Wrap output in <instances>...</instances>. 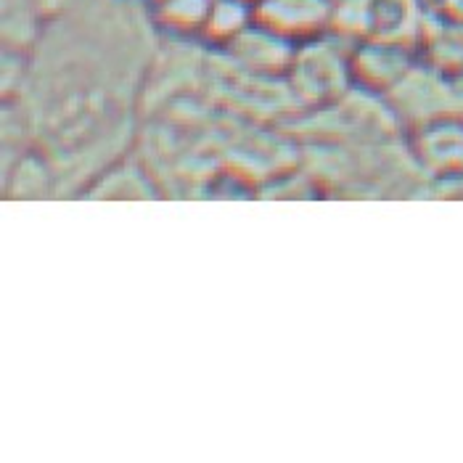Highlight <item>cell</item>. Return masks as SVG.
<instances>
[{
	"mask_svg": "<svg viewBox=\"0 0 463 463\" xmlns=\"http://www.w3.org/2000/svg\"><path fill=\"white\" fill-rule=\"evenodd\" d=\"M251 22H254V5L247 0H213L204 35L228 45L233 37L241 35Z\"/></svg>",
	"mask_w": 463,
	"mask_h": 463,
	"instance_id": "obj_7",
	"label": "cell"
},
{
	"mask_svg": "<svg viewBox=\"0 0 463 463\" xmlns=\"http://www.w3.org/2000/svg\"><path fill=\"white\" fill-rule=\"evenodd\" d=\"M353 70L371 85L390 88V85H397L411 71V67L405 59V45L371 40L357 53H353Z\"/></svg>",
	"mask_w": 463,
	"mask_h": 463,
	"instance_id": "obj_5",
	"label": "cell"
},
{
	"mask_svg": "<svg viewBox=\"0 0 463 463\" xmlns=\"http://www.w3.org/2000/svg\"><path fill=\"white\" fill-rule=\"evenodd\" d=\"M156 3H159V0H156Z\"/></svg>",
	"mask_w": 463,
	"mask_h": 463,
	"instance_id": "obj_11",
	"label": "cell"
},
{
	"mask_svg": "<svg viewBox=\"0 0 463 463\" xmlns=\"http://www.w3.org/2000/svg\"><path fill=\"white\" fill-rule=\"evenodd\" d=\"M416 148L431 173L458 175L463 170V125L450 117H437L421 128Z\"/></svg>",
	"mask_w": 463,
	"mask_h": 463,
	"instance_id": "obj_4",
	"label": "cell"
},
{
	"mask_svg": "<svg viewBox=\"0 0 463 463\" xmlns=\"http://www.w3.org/2000/svg\"><path fill=\"white\" fill-rule=\"evenodd\" d=\"M35 8L40 11L43 19H53V16H61L67 8L71 5V0H33Z\"/></svg>",
	"mask_w": 463,
	"mask_h": 463,
	"instance_id": "obj_9",
	"label": "cell"
},
{
	"mask_svg": "<svg viewBox=\"0 0 463 463\" xmlns=\"http://www.w3.org/2000/svg\"><path fill=\"white\" fill-rule=\"evenodd\" d=\"M291 74H294L297 90L313 99V96L331 93V88L342 85L345 64H342L339 51L331 43L313 37V43H305V48L294 53Z\"/></svg>",
	"mask_w": 463,
	"mask_h": 463,
	"instance_id": "obj_2",
	"label": "cell"
},
{
	"mask_svg": "<svg viewBox=\"0 0 463 463\" xmlns=\"http://www.w3.org/2000/svg\"><path fill=\"white\" fill-rule=\"evenodd\" d=\"M213 0H159V19L173 33H204Z\"/></svg>",
	"mask_w": 463,
	"mask_h": 463,
	"instance_id": "obj_8",
	"label": "cell"
},
{
	"mask_svg": "<svg viewBox=\"0 0 463 463\" xmlns=\"http://www.w3.org/2000/svg\"><path fill=\"white\" fill-rule=\"evenodd\" d=\"M40 16L33 0H3V43L8 51H22L35 45L40 35Z\"/></svg>",
	"mask_w": 463,
	"mask_h": 463,
	"instance_id": "obj_6",
	"label": "cell"
},
{
	"mask_svg": "<svg viewBox=\"0 0 463 463\" xmlns=\"http://www.w3.org/2000/svg\"><path fill=\"white\" fill-rule=\"evenodd\" d=\"M228 48L247 70L254 71L286 70L291 67L294 53H297L294 40L262 27L260 22H251L241 35H236L228 43Z\"/></svg>",
	"mask_w": 463,
	"mask_h": 463,
	"instance_id": "obj_3",
	"label": "cell"
},
{
	"mask_svg": "<svg viewBox=\"0 0 463 463\" xmlns=\"http://www.w3.org/2000/svg\"><path fill=\"white\" fill-rule=\"evenodd\" d=\"M334 0H260L254 22L288 40H313L326 27H334Z\"/></svg>",
	"mask_w": 463,
	"mask_h": 463,
	"instance_id": "obj_1",
	"label": "cell"
},
{
	"mask_svg": "<svg viewBox=\"0 0 463 463\" xmlns=\"http://www.w3.org/2000/svg\"><path fill=\"white\" fill-rule=\"evenodd\" d=\"M247 3H251V5H257V3H260V0H247Z\"/></svg>",
	"mask_w": 463,
	"mask_h": 463,
	"instance_id": "obj_10",
	"label": "cell"
}]
</instances>
